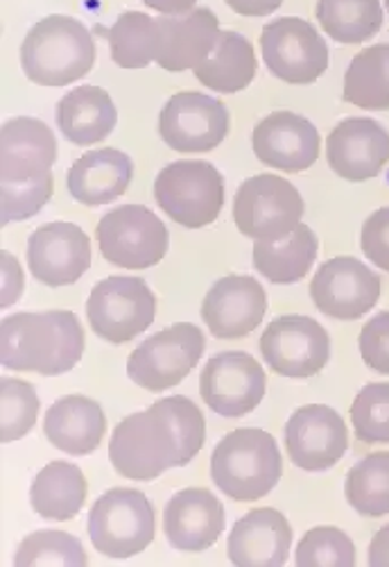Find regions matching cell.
I'll list each match as a JSON object with an SVG mask.
<instances>
[{
  "mask_svg": "<svg viewBox=\"0 0 389 567\" xmlns=\"http://www.w3.org/2000/svg\"><path fill=\"white\" fill-rule=\"evenodd\" d=\"M317 252V234L302 223L278 241H254L252 264L272 284H297L313 270Z\"/></svg>",
  "mask_w": 389,
  "mask_h": 567,
  "instance_id": "29",
  "label": "cell"
},
{
  "mask_svg": "<svg viewBox=\"0 0 389 567\" xmlns=\"http://www.w3.org/2000/svg\"><path fill=\"white\" fill-rule=\"evenodd\" d=\"M356 563L358 551L349 534L328 525L306 532L295 551V565L299 567H354Z\"/></svg>",
  "mask_w": 389,
  "mask_h": 567,
  "instance_id": "37",
  "label": "cell"
},
{
  "mask_svg": "<svg viewBox=\"0 0 389 567\" xmlns=\"http://www.w3.org/2000/svg\"><path fill=\"white\" fill-rule=\"evenodd\" d=\"M349 427L345 417L328 404H306L285 424V452L306 472H324L345 458Z\"/></svg>",
  "mask_w": 389,
  "mask_h": 567,
  "instance_id": "15",
  "label": "cell"
},
{
  "mask_svg": "<svg viewBox=\"0 0 389 567\" xmlns=\"http://www.w3.org/2000/svg\"><path fill=\"white\" fill-rule=\"evenodd\" d=\"M55 354L57 327L48 311H19L0 322V361L6 368L48 377Z\"/></svg>",
  "mask_w": 389,
  "mask_h": 567,
  "instance_id": "24",
  "label": "cell"
},
{
  "mask_svg": "<svg viewBox=\"0 0 389 567\" xmlns=\"http://www.w3.org/2000/svg\"><path fill=\"white\" fill-rule=\"evenodd\" d=\"M207 348L202 327L175 322L145 339L127 359L129 380L150 393L179 386L200 363Z\"/></svg>",
  "mask_w": 389,
  "mask_h": 567,
  "instance_id": "8",
  "label": "cell"
},
{
  "mask_svg": "<svg viewBox=\"0 0 389 567\" xmlns=\"http://www.w3.org/2000/svg\"><path fill=\"white\" fill-rule=\"evenodd\" d=\"M88 495L84 472L69 461H53L36 472L30 486V506L51 523L77 517Z\"/></svg>",
  "mask_w": 389,
  "mask_h": 567,
  "instance_id": "28",
  "label": "cell"
},
{
  "mask_svg": "<svg viewBox=\"0 0 389 567\" xmlns=\"http://www.w3.org/2000/svg\"><path fill=\"white\" fill-rule=\"evenodd\" d=\"M161 51L157 64L168 73L195 71L209 60L220 39V19L209 8H195L183 14H159Z\"/></svg>",
  "mask_w": 389,
  "mask_h": 567,
  "instance_id": "22",
  "label": "cell"
},
{
  "mask_svg": "<svg viewBox=\"0 0 389 567\" xmlns=\"http://www.w3.org/2000/svg\"><path fill=\"white\" fill-rule=\"evenodd\" d=\"M267 313V293L252 275H227L218 279L202 302V320L222 341L245 339Z\"/></svg>",
  "mask_w": 389,
  "mask_h": 567,
  "instance_id": "18",
  "label": "cell"
},
{
  "mask_svg": "<svg viewBox=\"0 0 389 567\" xmlns=\"http://www.w3.org/2000/svg\"><path fill=\"white\" fill-rule=\"evenodd\" d=\"M358 348L367 368L389 377V311H380L365 322Z\"/></svg>",
  "mask_w": 389,
  "mask_h": 567,
  "instance_id": "42",
  "label": "cell"
},
{
  "mask_svg": "<svg viewBox=\"0 0 389 567\" xmlns=\"http://www.w3.org/2000/svg\"><path fill=\"white\" fill-rule=\"evenodd\" d=\"M261 354L278 377L311 380L330 361V334L311 316H281L265 327Z\"/></svg>",
  "mask_w": 389,
  "mask_h": 567,
  "instance_id": "11",
  "label": "cell"
},
{
  "mask_svg": "<svg viewBox=\"0 0 389 567\" xmlns=\"http://www.w3.org/2000/svg\"><path fill=\"white\" fill-rule=\"evenodd\" d=\"M95 66V41L88 28L66 14L36 21L21 43L23 75L39 86H69Z\"/></svg>",
  "mask_w": 389,
  "mask_h": 567,
  "instance_id": "1",
  "label": "cell"
},
{
  "mask_svg": "<svg viewBox=\"0 0 389 567\" xmlns=\"http://www.w3.org/2000/svg\"><path fill=\"white\" fill-rule=\"evenodd\" d=\"M354 434L365 445L389 443V382L367 384L351 404Z\"/></svg>",
  "mask_w": 389,
  "mask_h": 567,
  "instance_id": "39",
  "label": "cell"
},
{
  "mask_svg": "<svg viewBox=\"0 0 389 567\" xmlns=\"http://www.w3.org/2000/svg\"><path fill=\"white\" fill-rule=\"evenodd\" d=\"M86 532L95 551L107 558L138 556L155 543V508L140 491L112 488L91 506Z\"/></svg>",
  "mask_w": 389,
  "mask_h": 567,
  "instance_id": "3",
  "label": "cell"
},
{
  "mask_svg": "<svg viewBox=\"0 0 389 567\" xmlns=\"http://www.w3.org/2000/svg\"><path fill=\"white\" fill-rule=\"evenodd\" d=\"M57 125L73 146H97L116 130L118 110L109 91L95 84H82L57 105Z\"/></svg>",
  "mask_w": 389,
  "mask_h": 567,
  "instance_id": "27",
  "label": "cell"
},
{
  "mask_svg": "<svg viewBox=\"0 0 389 567\" xmlns=\"http://www.w3.org/2000/svg\"><path fill=\"white\" fill-rule=\"evenodd\" d=\"M168 422L179 443V467L188 465L207 443V420L200 406L183 395L157 400L153 404Z\"/></svg>",
  "mask_w": 389,
  "mask_h": 567,
  "instance_id": "38",
  "label": "cell"
},
{
  "mask_svg": "<svg viewBox=\"0 0 389 567\" xmlns=\"http://www.w3.org/2000/svg\"><path fill=\"white\" fill-rule=\"evenodd\" d=\"M326 162L347 182L374 179L389 164V132L367 116L339 121L326 138Z\"/></svg>",
  "mask_w": 389,
  "mask_h": 567,
  "instance_id": "19",
  "label": "cell"
},
{
  "mask_svg": "<svg viewBox=\"0 0 389 567\" xmlns=\"http://www.w3.org/2000/svg\"><path fill=\"white\" fill-rule=\"evenodd\" d=\"M17 567H34V565H88V554L82 543L60 529H41L25 536L14 554Z\"/></svg>",
  "mask_w": 389,
  "mask_h": 567,
  "instance_id": "35",
  "label": "cell"
},
{
  "mask_svg": "<svg viewBox=\"0 0 389 567\" xmlns=\"http://www.w3.org/2000/svg\"><path fill=\"white\" fill-rule=\"evenodd\" d=\"M145 6H148L150 10L159 12V14H166V17H172V14H183V12H190L198 8V0H143Z\"/></svg>",
  "mask_w": 389,
  "mask_h": 567,
  "instance_id": "47",
  "label": "cell"
},
{
  "mask_svg": "<svg viewBox=\"0 0 389 567\" xmlns=\"http://www.w3.org/2000/svg\"><path fill=\"white\" fill-rule=\"evenodd\" d=\"M0 443H17L25 439L39 417V395L30 382L17 380V377H3L0 380Z\"/></svg>",
  "mask_w": 389,
  "mask_h": 567,
  "instance_id": "36",
  "label": "cell"
},
{
  "mask_svg": "<svg viewBox=\"0 0 389 567\" xmlns=\"http://www.w3.org/2000/svg\"><path fill=\"white\" fill-rule=\"evenodd\" d=\"M306 205L290 179L261 173L240 184L233 198V223L252 241H278L302 225Z\"/></svg>",
  "mask_w": 389,
  "mask_h": 567,
  "instance_id": "7",
  "label": "cell"
},
{
  "mask_svg": "<svg viewBox=\"0 0 389 567\" xmlns=\"http://www.w3.org/2000/svg\"><path fill=\"white\" fill-rule=\"evenodd\" d=\"M91 266V239L82 227L66 220L45 223L28 239V268L45 287L75 284Z\"/></svg>",
  "mask_w": 389,
  "mask_h": 567,
  "instance_id": "16",
  "label": "cell"
},
{
  "mask_svg": "<svg viewBox=\"0 0 389 567\" xmlns=\"http://www.w3.org/2000/svg\"><path fill=\"white\" fill-rule=\"evenodd\" d=\"M101 255L123 270H148L170 250L164 220L143 205H120L107 212L95 229Z\"/></svg>",
  "mask_w": 389,
  "mask_h": 567,
  "instance_id": "9",
  "label": "cell"
},
{
  "mask_svg": "<svg viewBox=\"0 0 389 567\" xmlns=\"http://www.w3.org/2000/svg\"><path fill=\"white\" fill-rule=\"evenodd\" d=\"M211 477L235 502L263 499L283 477L276 439L254 427L229 432L211 454Z\"/></svg>",
  "mask_w": 389,
  "mask_h": 567,
  "instance_id": "2",
  "label": "cell"
},
{
  "mask_svg": "<svg viewBox=\"0 0 389 567\" xmlns=\"http://www.w3.org/2000/svg\"><path fill=\"white\" fill-rule=\"evenodd\" d=\"M86 318L97 339L125 346L153 327L157 298L145 279L112 275L93 287L86 300Z\"/></svg>",
  "mask_w": 389,
  "mask_h": 567,
  "instance_id": "6",
  "label": "cell"
},
{
  "mask_svg": "<svg viewBox=\"0 0 389 567\" xmlns=\"http://www.w3.org/2000/svg\"><path fill=\"white\" fill-rule=\"evenodd\" d=\"M192 73L209 91H245L259 73V58L254 51V43L233 30H222L209 60Z\"/></svg>",
  "mask_w": 389,
  "mask_h": 567,
  "instance_id": "30",
  "label": "cell"
},
{
  "mask_svg": "<svg viewBox=\"0 0 389 567\" xmlns=\"http://www.w3.org/2000/svg\"><path fill=\"white\" fill-rule=\"evenodd\" d=\"M134 179V162L116 148H97L84 153L66 175L69 194L84 207L112 205Z\"/></svg>",
  "mask_w": 389,
  "mask_h": 567,
  "instance_id": "25",
  "label": "cell"
},
{
  "mask_svg": "<svg viewBox=\"0 0 389 567\" xmlns=\"http://www.w3.org/2000/svg\"><path fill=\"white\" fill-rule=\"evenodd\" d=\"M48 316L53 318L55 327H57V354L55 361L48 370V377H57L64 372H71L84 357V348H86V337L84 329L77 320V316L69 309H51Z\"/></svg>",
  "mask_w": 389,
  "mask_h": 567,
  "instance_id": "41",
  "label": "cell"
},
{
  "mask_svg": "<svg viewBox=\"0 0 389 567\" xmlns=\"http://www.w3.org/2000/svg\"><path fill=\"white\" fill-rule=\"evenodd\" d=\"M365 257L382 272H389V207L376 209L360 229Z\"/></svg>",
  "mask_w": 389,
  "mask_h": 567,
  "instance_id": "43",
  "label": "cell"
},
{
  "mask_svg": "<svg viewBox=\"0 0 389 567\" xmlns=\"http://www.w3.org/2000/svg\"><path fill=\"white\" fill-rule=\"evenodd\" d=\"M315 19L333 41L358 45L380 32L385 12L380 0H317Z\"/></svg>",
  "mask_w": 389,
  "mask_h": 567,
  "instance_id": "32",
  "label": "cell"
},
{
  "mask_svg": "<svg viewBox=\"0 0 389 567\" xmlns=\"http://www.w3.org/2000/svg\"><path fill=\"white\" fill-rule=\"evenodd\" d=\"M57 136L43 121L17 116L0 127V179H32L57 164Z\"/></svg>",
  "mask_w": 389,
  "mask_h": 567,
  "instance_id": "23",
  "label": "cell"
},
{
  "mask_svg": "<svg viewBox=\"0 0 389 567\" xmlns=\"http://www.w3.org/2000/svg\"><path fill=\"white\" fill-rule=\"evenodd\" d=\"M0 275H3V289H0V309H10L25 293L23 266L10 250L0 252Z\"/></svg>",
  "mask_w": 389,
  "mask_h": 567,
  "instance_id": "44",
  "label": "cell"
},
{
  "mask_svg": "<svg viewBox=\"0 0 389 567\" xmlns=\"http://www.w3.org/2000/svg\"><path fill=\"white\" fill-rule=\"evenodd\" d=\"M109 461L132 482H155L179 467V443L170 422L153 406L123 417L109 441Z\"/></svg>",
  "mask_w": 389,
  "mask_h": 567,
  "instance_id": "4",
  "label": "cell"
},
{
  "mask_svg": "<svg viewBox=\"0 0 389 567\" xmlns=\"http://www.w3.org/2000/svg\"><path fill=\"white\" fill-rule=\"evenodd\" d=\"M227 525L222 502L207 488H183L164 511V534L179 551H204L218 543Z\"/></svg>",
  "mask_w": 389,
  "mask_h": 567,
  "instance_id": "21",
  "label": "cell"
},
{
  "mask_svg": "<svg viewBox=\"0 0 389 567\" xmlns=\"http://www.w3.org/2000/svg\"><path fill=\"white\" fill-rule=\"evenodd\" d=\"M161 30L157 17L145 12H123L109 30L112 62L120 69H145L157 64Z\"/></svg>",
  "mask_w": 389,
  "mask_h": 567,
  "instance_id": "33",
  "label": "cell"
},
{
  "mask_svg": "<svg viewBox=\"0 0 389 567\" xmlns=\"http://www.w3.org/2000/svg\"><path fill=\"white\" fill-rule=\"evenodd\" d=\"M287 517L272 508H252L233 525L227 540V556L238 567H281L292 549Z\"/></svg>",
  "mask_w": 389,
  "mask_h": 567,
  "instance_id": "20",
  "label": "cell"
},
{
  "mask_svg": "<svg viewBox=\"0 0 389 567\" xmlns=\"http://www.w3.org/2000/svg\"><path fill=\"white\" fill-rule=\"evenodd\" d=\"M43 434L53 447L71 456H88L103 445L107 417L103 406L86 395H66L48 409Z\"/></svg>",
  "mask_w": 389,
  "mask_h": 567,
  "instance_id": "26",
  "label": "cell"
},
{
  "mask_svg": "<svg viewBox=\"0 0 389 567\" xmlns=\"http://www.w3.org/2000/svg\"><path fill=\"white\" fill-rule=\"evenodd\" d=\"M155 200L161 212L186 229L213 225L224 209V177L202 159H179L159 171Z\"/></svg>",
  "mask_w": 389,
  "mask_h": 567,
  "instance_id": "5",
  "label": "cell"
},
{
  "mask_svg": "<svg viewBox=\"0 0 389 567\" xmlns=\"http://www.w3.org/2000/svg\"><path fill=\"white\" fill-rule=\"evenodd\" d=\"M256 159L281 173H304L322 155L319 130L295 112L278 110L267 114L252 132Z\"/></svg>",
  "mask_w": 389,
  "mask_h": 567,
  "instance_id": "17",
  "label": "cell"
},
{
  "mask_svg": "<svg viewBox=\"0 0 389 567\" xmlns=\"http://www.w3.org/2000/svg\"><path fill=\"white\" fill-rule=\"evenodd\" d=\"M224 3L240 17L263 19L274 14L283 6V0H224Z\"/></svg>",
  "mask_w": 389,
  "mask_h": 567,
  "instance_id": "45",
  "label": "cell"
},
{
  "mask_svg": "<svg viewBox=\"0 0 389 567\" xmlns=\"http://www.w3.org/2000/svg\"><path fill=\"white\" fill-rule=\"evenodd\" d=\"M231 127L224 103L200 91H179L159 114L164 144L183 155H204L222 146Z\"/></svg>",
  "mask_w": 389,
  "mask_h": 567,
  "instance_id": "12",
  "label": "cell"
},
{
  "mask_svg": "<svg viewBox=\"0 0 389 567\" xmlns=\"http://www.w3.org/2000/svg\"><path fill=\"white\" fill-rule=\"evenodd\" d=\"M261 55L274 78L297 86L317 82L330 64L326 39L299 17L270 21L261 32Z\"/></svg>",
  "mask_w": 389,
  "mask_h": 567,
  "instance_id": "10",
  "label": "cell"
},
{
  "mask_svg": "<svg viewBox=\"0 0 389 567\" xmlns=\"http://www.w3.org/2000/svg\"><path fill=\"white\" fill-rule=\"evenodd\" d=\"M345 497L349 506L365 517L389 513V452H371L360 458L347 475Z\"/></svg>",
  "mask_w": 389,
  "mask_h": 567,
  "instance_id": "34",
  "label": "cell"
},
{
  "mask_svg": "<svg viewBox=\"0 0 389 567\" xmlns=\"http://www.w3.org/2000/svg\"><path fill=\"white\" fill-rule=\"evenodd\" d=\"M382 281L367 264L356 257L339 255L324 261L311 281L315 307L335 320H358L380 300Z\"/></svg>",
  "mask_w": 389,
  "mask_h": 567,
  "instance_id": "13",
  "label": "cell"
},
{
  "mask_svg": "<svg viewBox=\"0 0 389 567\" xmlns=\"http://www.w3.org/2000/svg\"><path fill=\"white\" fill-rule=\"evenodd\" d=\"M53 192V171L36 175L32 179L3 182V186H0V218H3V225L21 223L36 216L48 203H51Z\"/></svg>",
  "mask_w": 389,
  "mask_h": 567,
  "instance_id": "40",
  "label": "cell"
},
{
  "mask_svg": "<svg viewBox=\"0 0 389 567\" xmlns=\"http://www.w3.org/2000/svg\"><path fill=\"white\" fill-rule=\"evenodd\" d=\"M267 374L248 352H222L207 361L200 374L204 404L222 417H245L263 402Z\"/></svg>",
  "mask_w": 389,
  "mask_h": 567,
  "instance_id": "14",
  "label": "cell"
},
{
  "mask_svg": "<svg viewBox=\"0 0 389 567\" xmlns=\"http://www.w3.org/2000/svg\"><path fill=\"white\" fill-rule=\"evenodd\" d=\"M343 99L367 112L389 110V43H376L360 51L343 84Z\"/></svg>",
  "mask_w": 389,
  "mask_h": 567,
  "instance_id": "31",
  "label": "cell"
},
{
  "mask_svg": "<svg viewBox=\"0 0 389 567\" xmlns=\"http://www.w3.org/2000/svg\"><path fill=\"white\" fill-rule=\"evenodd\" d=\"M385 10H387V14H389V0H385Z\"/></svg>",
  "mask_w": 389,
  "mask_h": 567,
  "instance_id": "48",
  "label": "cell"
},
{
  "mask_svg": "<svg viewBox=\"0 0 389 567\" xmlns=\"http://www.w3.org/2000/svg\"><path fill=\"white\" fill-rule=\"evenodd\" d=\"M367 558H369V565L374 567H389V525L380 527L374 534Z\"/></svg>",
  "mask_w": 389,
  "mask_h": 567,
  "instance_id": "46",
  "label": "cell"
}]
</instances>
